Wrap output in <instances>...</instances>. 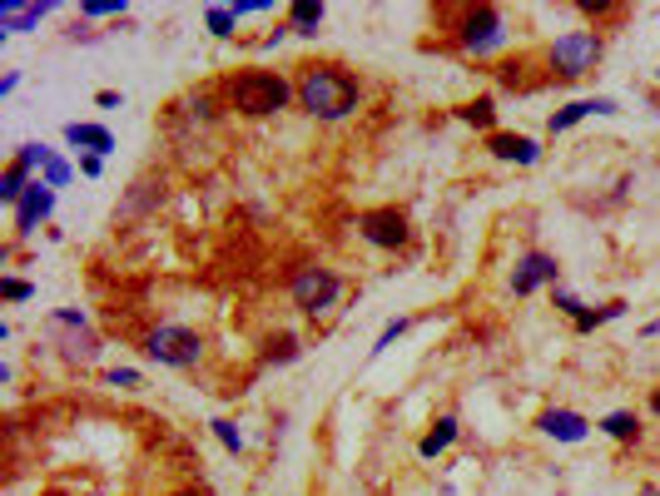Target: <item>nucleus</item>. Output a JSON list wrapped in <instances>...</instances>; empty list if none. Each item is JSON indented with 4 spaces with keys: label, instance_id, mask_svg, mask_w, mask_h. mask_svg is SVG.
Returning a JSON list of instances; mask_svg holds the SVG:
<instances>
[{
    "label": "nucleus",
    "instance_id": "f257e3e1",
    "mask_svg": "<svg viewBox=\"0 0 660 496\" xmlns=\"http://www.w3.org/2000/svg\"><path fill=\"white\" fill-rule=\"evenodd\" d=\"M298 105L313 115V120H348L353 110H358V100H363V85H358V75H348L343 65H303V75H298Z\"/></svg>",
    "mask_w": 660,
    "mask_h": 496
},
{
    "label": "nucleus",
    "instance_id": "f03ea898",
    "mask_svg": "<svg viewBox=\"0 0 660 496\" xmlns=\"http://www.w3.org/2000/svg\"><path fill=\"white\" fill-rule=\"evenodd\" d=\"M224 100L234 115H249V120H268L278 110H288V100H298V90L273 75V70H239L229 85H224Z\"/></svg>",
    "mask_w": 660,
    "mask_h": 496
},
{
    "label": "nucleus",
    "instance_id": "7ed1b4c3",
    "mask_svg": "<svg viewBox=\"0 0 660 496\" xmlns=\"http://www.w3.org/2000/svg\"><path fill=\"white\" fill-rule=\"evenodd\" d=\"M45 333L55 338L60 358L75 363V368H90V363L100 358V338H95V328L85 323L80 308H55V313L45 318Z\"/></svg>",
    "mask_w": 660,
    "mask_h": 496
},
{
    "label": "nucleus",
    "instance_id": "20e7f679",
    "mask_svg": "<svg viewBox=\"0 0 660 496\" xmlns=\"http://www.w3.org/2000/svg\"><path fill=\"white\" fill-rule=\"evenodd\" d=\"M288 298H293V308L298 313H308V318H323L338 298H343V278L333 273V268H318V263H308V268H298L293 278H288Z\"/></svg>",
    "mask_w": 660,
    "mask_h": 496
},
{
    "label": "nucleus",
    "instance_id": "39448f33",
    "mask_svg": "<svg viewBox=\"0 0 660 496\" xmlns=\"http://www.w3.org/2000/svg\"><path fill=\"white\" fill-rule=\"evenodd\" d=\"M601 35L596 30H566L556 45H551V70L561 75V80H581V75H591L596 65H601Z\"/></svg>",
    "mask_w": 660,
    "mask_h": 496
},
{
    "label": "nucleus",
    "instance_id": "423d86ee",
    "mask_svg": "<svg viewBox=\"0 0 660 496\" xmlns=\"http://www.w3.org/2000/svg\"><path fill=\"white\" fill-rule=\"evenodd\" d=\"M144 353L159 363V368H194L204 358V338L194 328H179V323H164L144 338Z\"/></svg>",
    "mask_w": 660,
    "mask_h": 496
},
{
    "label": "nucleus",
    "instance_id": "0eeeda50",
    "mask_svg": "<svg viewBox=\"0 0 660 496\" xmlns=\"http://www.w3.org/2000/svg\"><path fill=\"white\" fill-rule=\"evenodd\" d=\"M507 20H502V10L497 5H477V10H462V50H472V55H492V50H502L507 45Z\"/></svg>",
    "mask_w": 660,
    "mask_h": 496
},
{
    "label": "nucleus",
    "instance_id": "6e6552de",
    "mask_svg": "<svg viewBox=\"0 0 660 496\" xmlns=\"http://www.w3.org/2000/svg\"><path fill=\"white\" fill-rule=\"evenodd\" d=\"M358 234H363L373 248H388V253L407 248V239H412L402 209H368V214H358Z\"/></svg>",
    "mask_w": 660,
    "mask_h": 496
},
{
    "label": "nucleus",
    "instance_id": "1a4fd4ad",
    "mask_svg": "<svg viewBox=\"0 0 660 496\" xmlns=\"http://www.w3.org/2000/svg\"><path fill=\"white\" fill-rule=\"evenodd\" d=\"M556 278H561V263H556L551 253L531 248V253L517 258V268H512V293H517V298H531L536 288H561Z\"/></svg>",
    "mask_w": 660,
    "mask_h": 496
},
{
    "label": "nucleus",
    "instance_id": "9d476101",
    "mask_svg": "<svg viewBox=\"0 0 660 496\" xmlns=\"http://www.w3.org/2000/svg\"><path fill=\"white\" fill-rule=\"evenodd\" d=\"M10 214H15V239H30V234H35V229L55 214V189H50L45 179H35V184H30V194H25Z\"/></svg>",
    "mask_w": 660,
    "mask_h": 496
},
{
    "label": "nucleus",
    "instance_id": "9b49d317",
    "mask_svg": "<svg viewBox=\"0 0 660 496\" xmlns=\"http://www.w3.org/2000/svg\"><path fill=\"white\" fill-rule=\"evenodd\" d=\"M60 0H0V40L5 35H25L35 30Z\"/></svg>",
    "mask_w": 660,
    "mask_h": 496
},
{
    "label": "nucleus",
    "instance_id": "f8f14e48",
    "mask_svg": "<svg viewBox=\"0 0 660 496\" xmlns=\"http://www.w3.org/2000/svg\"><path fill=\"white\" fill-rule=\"evenodd\" d=\"M536 427H541L551 442H566V447H576V442L591 437V422H586L576 407H546V412L536 417Z\"/></svg>",
    "mask_w": 660,
    "mask_h": 496
},
{
    "label": "nucleus",
    "instance_id": "ddd939ff",
    "mask_svg": "<svg viewBox=\"0 0 660 496\" xmlns=\"http://www.w3.org/2000/svg\"><path fill=\"white\" fill-rule=\"evenodd\" d=\"M591 115H621V105L611 100V95H591V100H571V105H561L551 120H546V129L551 134H566V129H576L581 120H591Z\"/></svg>",
    "mask_w": 660,
    "mask_h": 496
},
{
    "label": "nucleus",
    "instance_id": "4468645a",
    "mask_svg": "<svg viewBox=\"0 0 660 496\" xmlns=\"http://www.w3.org/2000/svg\"><path fill=\"white\" fill-rule=\"evenodd\" d=\"M487 154H492V159H507V164H536V159H541V144L527 139V134H502V129H492V134H487Z\"/></svg>",
    "mask_w": 660,
    "mask_h": 496
},
{
    "label": "nucleus",
    "instance_id": "2eb2a0df",
    "mask_svg": "<svg viewBox=\"0 0 660 496\" xmlns=\"http://www.w3.org/2000/svg\"><path fill=\"white\" fill-rule=\"evenodd\" d=\"M65 144H70V149H85V154H100V159H105V154L115 149V134H110L105 124L70 120V124H65Z\"/></svg>",
    "mask_w": 660,
    "mask_h": 496
},
{
    "label": "nucleus",
    "instance_id": "dca6fc26",
    "mask_svg": "<svg viewBox=\"0 0 660 496\" xmlns=\"http://www.w3.org/2000/svg\"><path fill=\"white\" fill-rule=\"evenodd\" d=\"M323 20H328V5H323V0H293V5L283 10V25H288L293 35H308V40L323 30Z\"/></svg>",
    "mask_w": 660,
    "mask_h": 496
},
{
    "label": "nucleus",
    "instance_id": "f3484780",
    "mask_svg": "<svg viewBox=\"0 0 660 496\" xmlns=\"http://www.w3.org/2000/svg\"><path fill=\"white\" fill-rule=\"evenodd\" d=\"M35 179H40V174H30L25 164H15V159H10V164L0 169V204H5V209H15V204L30 194V184H35Z\"/></svg>",
    "mask_w": 660,
    "mask_h": 496
},
{
    "label": "nucleus",
    "instance_id": "a211bd4d",
    "mask_svg": "<svg viewBox=\"0 0 660 496\" xmlns=\"http://www.w3.org/2000/svg\"><path fill=\"white\" fill-rule=\"evenodd\" d=\"M457 432H462V422H457V417L447 412V417H437V422H432V432H427V437L417 442V452H422L427 462H437V457H442V452H447V447L457 442Z\"/></svg>",
    "mask_w": 660,
    "mask_h": 496
},
{
    "label": "nucleus",
    "instance_id": "6ab92c4d",
    "mask_svg": "<svg viewBox=\"0 0 660 496\" xmlns=\"http://www.w3.org/2000/svg\"><path fill=\"white\" fill-rule=\"evenodd\" d=\"M596 432H606L611 442H641V417L621 407V412H606V417L596 422Z\"/></svg>",
    "mask_w": 660,
    "mask_h": 496
},
{
    "label": "nucleus",
    "instance_id": "aec40b11",
    "mask_svg": "<svg viewBox=\"0 0 660 496\" xmlns=\"http://www.w3.org/2000/svg\"><path fill=\"white\" fill-rule=\"evenodd\" d=\"M457 120L492 134V124H497V100H492V95H477V100H467V105L457 110Z\"/></svg>",
    "mask_w": 660,
    "mask_h": 496
},
{
    "label": "nucleus",
    "instance_id": "412c9836",
    "mask_svg": "<svg viewBox=\"0 0 660 496\" xmlns=\"http://www.w3.org/2000/svg\"><path fill=\"white\" fill-rule=\"evenodd\" d=\"M626 308H631L626 298H611L606 308H586V313L576 318V333H596L601 323H616V318H626Z\"/></svg>",
    "mask_w": 660,
    "mask_h": 496
},
{
    "label": "nucleus",
    "instance_id": "4be33fe9",
    "mask_svg": "<svg viewBox=\"0 0 660 496\" xmlns=\"http://www.w3.org/2000/svg\"><path fill=\"white\" fill-rule=\"evenodd\" d=\"M234 25H239L234 5H209V10H204V30H209V35L229 40V35H234Z\"/></svg>",
    "mask_w": 660,
    "mask_h": 496
},
{
    "label": "nucleus",
    "instance_id": "5701e85b",
    "mask_svg": "<svg viewBox=\"0 0 660 496\" xmlns=\"http://www.w3.org/2000/svg\"><path fill=\"white\" fill-rule=\"evenodd\" d=\"M303 353V343L293 338V333H278L273 343H268V353H264V363H273V368H283V363H293Z\"/></svg>",
    "mask_w": 660,
    "mask_h": 496
},
{
    "label": "nucleus",
    "instance_id": "b1692460",
    "mask_svg": "<svg viewBox=\"0 0 660 496\" xmlns=\"http://www.w3.org/2000/svg\"><path fill=\"white\" fill-rule=\"evenodd\" d=\"M50 154H55V149H45L40 139H25V144H15V164H25L30 174H35V169H45V164H50Z\"/></svg>",
    "mask_w": 660,
    "mask_h": 496
},
{
    "label": "nucleus",
    "instance_id": "393cba45",
    "mask_svg": "<svg viewBox=\"0 0 660 496\" xmlns=\"http://www.w3.org/2000/svg\"><path fill=\"white\" fill-rule=\"evenodd\" d=\"M209 432L219 437V447H224L229 457H239V452H244V432H239L229 417H214V422H209Z\"/></svg>",
    "mask_w": 660,
    "mask_h": 496
},
{
    "label": "nucleus",
    "instance_id": "a878e982",
    "mask_svg": "<svg viewBox=\"0 0 660 496\" xmlns=\"http://www.w3.org/2000/svg\"><path fill=\"white\" fill-rule=\"evenodd\" d=\"M407 328H412V318H388V323H383V333H378V343H373L368 353H373V358H383V353L393 348V343L402 338V333H407Z\"/></svg>",
    "mask_w": 660,
    "mask_h": 496
},
{
    "label": "nucleus",
    "instance_id": "bb28decb",
    "mask_svg": "<svg viewBox=\"0 0 660 496\" xmlns=\"http://www.w3.org/2000/svg\"><path fill=\"white\" fill-rule=\"evenodd\" d=\"M130 10V0H85L80 5V15L85 20H105V15H125Z\"/></svg>",
    "mask_w": 660,
    "mask_h": 496
},
{
    "label": "nucleus",
    "instance_id": "cd10ccee",
    "mask_svg": "<svg viewBox=\"0 0 660 496\" xmlns=\"http://www.w3.org/2000/svg\"><path fill=\"white\" fill-rule=\"evenodd\" d=\"M40 179H45V184H50V189H65V184H70V179H75V169H70V164H65V159H60V154H50V164H45V169H40Z\"/></svg>",
    "mask_w": 660,
    "mask_h": 496
},
{
    "label": "nucleus",
    "instance_id": "c85d7f7f",
    "mask_svg": "<svg viewBox=\"0 0 660 496\" xmlns=\"http://www.w3.org/2000/svg\"><path fill=\"white\" fill-rule=\"evenodd\" d=\"M0 298L5 303H30L35 298V283L30 278H0Z\"/></svg>",
    "mask_w": 660,
    "mask_h": 496
},
{
    "label": "nucleus",
    "instance_id": "c756f323",
    "mask_svg": "<svg viewBox=\"0 0 660 496\" xmlns=\"http://www.w3.org/2000/svg\"><path fill=\"white\" fill-rule=\"evenodd\" d=\"M105 382H110V387H120V392H134V387H144V377H139L134 368H110V372H105Z\"/></svg>",
    "mask_w": 660,
    "mask_h": 496
},
{
    "label": "nucleus",
    "instance_id": "7c9ffc66",
    "mask_svg": "<svg viewBox=\"0 0 660 496\" xmlns=\"http://www.w3.org/2000/svg\"><path fill=\"white\" fill-rule=\"evenodd\" d=\"M551 298H556V308H561V313H566V318H571V323H576V318H581V313H586V303H581V298H576V293H566V288H551Z\"/></svg>",
    "mask_w": 660,
    "mask_h": 496
},
{
    "label": "nucleus",
    "instance_id": "2f4dec72",
    "mask_svg": "<svg viewBox=\"0 0 660 496\" xmlns=\"http://www.w3.org/2000/svg\"><path fill=\"white\" fill-rule=\"evenodd\" d=\"M80 174H85V179H100V174H105V159H100V154H80Z\"/></svg>",
    "mask_w": 660,
    "mask_h": 496
},
{
    "label": "nucleus",
    "instance_id": "473e14b6",
    "mask_svg": "<svg viewBox=\"0 0 660 496\" xmlns=\"http://www.w3.org/2000/svg\"><path fill=\"white\" fill-rule=\"evenodd\" d=\"M95 105H100V110H115V105H120V95H115V90H100V95H95Z\"/></svg>",
    "mask_w": 660,
    "mask_h": 496
},
{
    "label": "nucleus",
    "instance_id": "72a5a7b5",
    "mask_svg": "<svg viewBox=\"0 0 660 496\" xmlns=\"http://www.w3.org/2000/svg\"><path fill=\"white\" fill-rule=\"evenodd\" d=\"M15 85H20V70H10V75L0 80V95H15Z\"/></svg>",
    "mask_w": 660,
    "mask_h": 496
},
{
    "label": "nucleus",
    "instance_id": "f704fd0d",
    "mask_svg": "<svg viewBox=\"0 0 660 496\" xmlns=\"http://www.w3.org/2000/svg\"><path fill=\"white\" fill-rule=\"evenodd\" d=\"M651 412H656V417H660V387H656V392H651Z\"/></svg>",
    "mask_w": 660,
    "mask_h": 496
},
{
    "label": "nucleus",
    "instance_id": "c9c22d12",
    "mask_svg": "<svg viewBox=\"0 0 660 496\" xmlns=\"http://www.w3.org/2000/svg\"><path fill=\"white\" fill-rule=\"evenodd\" d=\"M636 496H660V487H641V492H636Z\"/></svg>",
    "mask_w": 660,
    "mask_h": 496
},
{
    "label": "nucleus",
    "instance_id": "e433bc0d",
    "mask_svg": "<svg viewBox=\"0 0 660 496\" xmlns=\"http://www.w3.org/2000/svg\"><path fill=\"white\" fill-rule=\"evenodd\" d=\"M174 496H199V492H174Z\"/></svg>",
    "mask_w": 660,
    "mask_h": 496
},
{
    "label": "nucleus",
    "instance_id": "4c0bfd02",
    "mask_svg": "<svg viewBox=\"0 0 660 496\" xmlns=\"http://www.w3.org/2000/svg\"><path fill=\"white\" fill-rule=\"evenodd\" d=\"M656 75H660V70H656Z\"/></svg>",
    "mask_w": 660,
    "mask_h": 496
}]
</instances>
